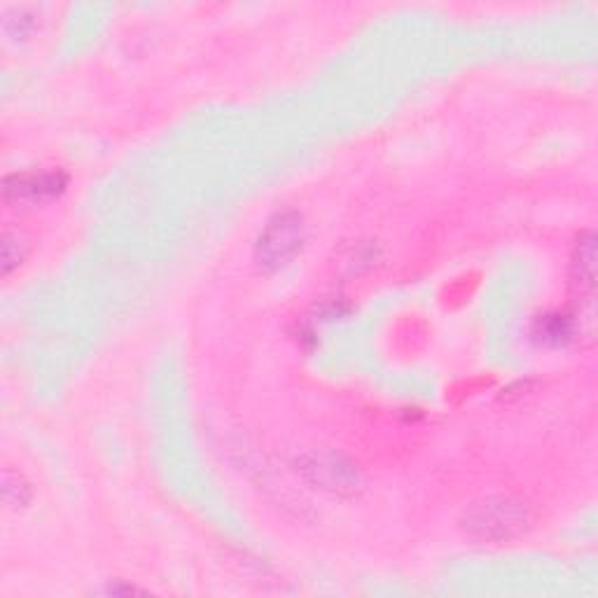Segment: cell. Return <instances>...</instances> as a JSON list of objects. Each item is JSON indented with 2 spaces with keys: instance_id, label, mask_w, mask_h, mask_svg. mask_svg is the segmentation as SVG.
<instances>
[{
  "instance_id": "1",
  "label": "cell",
  "mask_w": 598,
  "mask_h": 598,
  "mask_svg": "<svg viewBox=\"0 0 598 598\" xmlns=\"http://www.w3.org/2000/svg\"><path fill=\"white\" fill-rule=\"evenodd\" d=\"M531 521V507L521 498L493 496L468 507L461 526L477 542H507L524 535Z\"/></svg>"
},
{
  "instance_id": "2",
  "label": "cell",
  "mask_w": 598,
  "mask_h": 598,
  "mask_svg": "<svg viewBox=\"0 0 598 598\" xmlns=\"http://www.w3.org/2000/svg\"><path fill=\"white\" fill-rule=\"evenodd\" d=\"M307 241V225L299 213H278L257 239V260L264 269H281L299 255Z\"/></svg>"
},
{
  "instance_id": "3",
  "label": "cell",
  "mask_w": 598,
  "mask_h": 598,
  "mask_svg": "<svg viewBox=\"0 0 598 598\" xmlns=\"http://www.w3.org/2000/svg\"><path fill=\"white\" fill-rule=\"evenodd\" d=\"M297 470L304 479L330 496H356L363 486L360 472L351 461L335 451H311L297 461Z\"/></svg>"
},
{
  "instance_id": "4",
  "label": "cell",
  "mask_w": 598,
  "mask_h": 598,
  "mask_svg": "<svg viewBox=\"0 0 598 598\" xmlns=\"http://www.w3.org/2000/svg\"><path fill=\"white\" fill-rule=\"evenodd\" d=\"M573 288L580 299V323L591 330L594 325V297H596V236L584 234L577 241L573 257Z\"/></svg>"
},
{
  "instance_id": "5",
  "label": "cell",
  "mask_w": 598,
  "mask_h": 598,
  "mask_svg": "<svg viewBox=\"0 0 598 598\" xmlns=\"http://www.w3.org/2000/svg\"><path fill=\"white\" fill-rule=\"evenodd\" d=\"M64 173H26V176H12L5 180L3 194L8 201H22V204H43L64 192Z\"/></svg>"
},
{
  "instance_id": "6",
  "label": "cell",
  "mask_w": 598,
  "mask_h": 598,
  "mask_svg": "<svg viewBox=\"0 0 598 598\" xmlns=\"http://www.w3.org/2000/svg\"><path fill=\"white\" fill-rule=\"evenodd\" d=\"M577 332L575 316H545L538 325V337L547 344H568Z\"/></svg>"
},
{
  "instance_id": "7",
  "label": "cell",
  "mask_w": 598,
  "mask_h": 598,
  "mask_svg": "<svg viewBox=\"0 0 598 598\" xmlns=\"http://www.w3.org/2000/svg\"><path fill=\"white\" fill-rule=\"evenodd\" d=\"M3 498H5V505L15 507V510H19V507H24L26 503H29L31 489H29V484L22 479V475H15L12 470H5Z\"/></svg>"
},
{
  "instance_id": "8",
  "label": "cell",
  "mask_w": 598,
  "mask_h": 598,
  "mask_svg": "<svg viewBox=\"0 0 598 598\" xmlns=\"http://www.w3.org/2000/svg\"><path fill=\"white\" fill-rule=\"evenodd\" d=\"M24 260V243L17 236L5 234L3 236V274L8 276L12 269L19 267Z\"/></svg>"
},
{
  "instance_id": "9",
  "label": "cell",
  "mask_w": 598,
  "mask_h": 598,
  "mask_svg": "<svg viewBox=\"0 0 598 598\" xmlns=\"http://www.w3.org/2000/svg\"><path fill=\"white\" fill-rule=\"evenodd\" d=\"M17 15V19H12L10 15L5 17V22H3V29H5V33H8V36L12 38V40H19V38H26L29 36V33L33 31V26H36V22H33V17L31 15H26V12H15Z\"/></svg>"
},
{
  "instance_id": "10",
  "label": "cell",
  "mask_w": 598,
  "mask_h": 598,
  "mask_svg": "<svg viewBox=\"0 0 598 598\" xmlns=\"http://www.w3.org/2000/svg\"><path fill=\"white\" fill-rule=\"evenodd\" d=\"M103 594H108V596H129V594H141V591L138 589H134V587H113V584H110V587H106L103 589Z\"/></svg>"
}]
</instances>
